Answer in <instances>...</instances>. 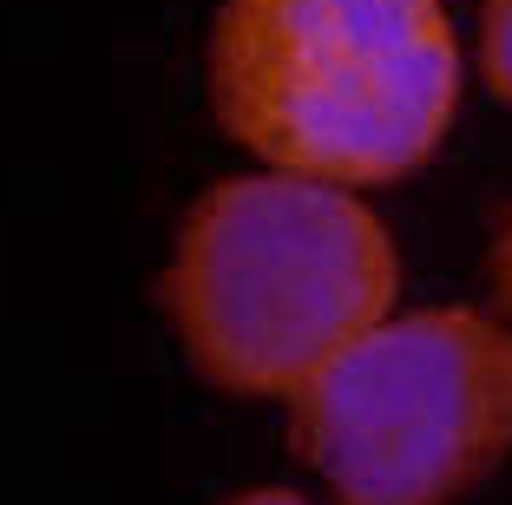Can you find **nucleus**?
I'll return each instance as SVG.
<instances>
[{
  "label": "nucleus",
  "mask_w": 512,
  "mask_h": 505,
  "mask_svg": "<svg viewBox=\"0 0 512 505\" xmlns=\"http://www.w3.org/2000/svg\"><path fill=\"white\" fill-rule=\"evenodd\" d=\"M480 66L512 105V0H480Z\"/></svg>",
  "instance_id": "nucleus-4"
},
{
  "label": "nucleus",
  "mask_w": 512,
  "mask_h": 505,
  "mask_svg": "<svg viewBox=\"0 0 512 505\" xmlns=\"http://www.w3.org/2000/svg\"><path fill=\"white\" fill-rule=\"evenodd\" d=\"M394 289V237L348 184L270 171L191 204L158 302L211 387L289 401L355 335L388 322Z\"/></svg>",
  "instance_id": "nucleus-2"
},
{
  "label": "nucleus",
  "mask_w": 512,
  "mask_h": 505,
  "mask_svg": "<svg viewBox=\"0 0 512 505\" xmlns=\"http://www.w3.org/2000/svg\"><path fill=\"white\" fill-rule=\"evenodd\" d=\"M230 505H309V499H296V492H276V486H263V492H243V499H230Z\"/></svg>",
  "instance_id": "nucleus-6"
},
{
  "label": "nucleus",
  "mask_w": 512,
  "mask_h": 505,
  "mask_svg": "<svg viewBox=\"0 0 512 505\" xmlns=\"http://www.w3.org/2000/svg\"><path fill=\"white\" fill-rule=\"evenodd\" d=\"M486 269H493L499 302H512V210H506V223H499V237H493V256H486Z\"/></svg>",
  "instance_id": "nucleus-5"
},
{
  "label": "nucleus",
  "mask_w": 512,
  "mask_h": 505,
  "mask_svg": "<svg viewBox=\"0 0 512 505\" xmlns=\"http://www.w3.org/2000/svg\"><path fill=\"white\" fill-rule=\"evenodd\" d=\"M211 105L276 171L401 184L453 125L460 46L440 0H224Z\"/></svg>",
  "instance_id": "nucleus-1"
},
{
  "label": "nucleus",
  "mask_w": 512,
  "mask_h": 505,
  "mask_svg": "<svg viewBox=\"0 0 512 505\" xmlns=\"http://www.w3.org/2000/svg\"><path fill=\"white\" fill-rule=\"evenodd\" d=\"M335 505H453L512 453V328L486 309L375 322L289 394Z\"/></svg>",
  "instance_id": "nucleus-3"
}]
</instances>
